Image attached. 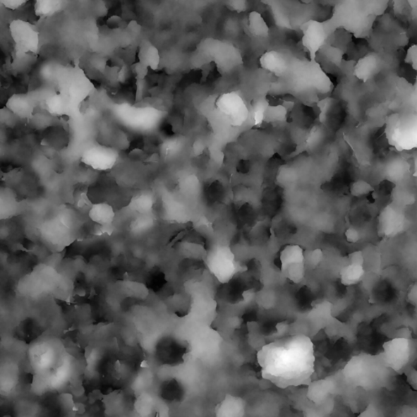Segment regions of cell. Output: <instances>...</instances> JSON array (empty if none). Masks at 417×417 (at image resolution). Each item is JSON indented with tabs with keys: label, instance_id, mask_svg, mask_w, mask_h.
<instances>
[{
	"label": "cell",
	"instance_id": "1",
	"mask_svg": "<svg viewBox=\"0 0 417 417\" xmlns=\"http://www.w3.org/2000/svg\"><path fill=\"white\" fill-rule=\"evenodd\" d=\"M375 19L363 11L361 0H337L331 18L324 23L330 36L343 30L357 39H364L370 35Z\"/></svg>",
	"mask_w": 417,
	"mask_h": 417
},
{
	"label": "cell",
	"instance_id": "2",
	"mask_svg": "<svg viewBox=\"0 0 417 417\" xmlns=\"http://www.w3.org/2000/svg\"><path fill=\"white\" fill-rule=\"evenodd\" d=\"M413 353V342L408 337H397L384 343L382 358L385 366L399 372L409 365Z\"/></svg>",
	"mask_w": 417,
	"mask_h": 417
},
{
	"label": "cell",
	"instance_id": "3",
	"mask_svg": "<svg viewBox=\"0 0 417 417\" xmlns=\"http://www.w3.org/2000/svg\"><path fill=\"white\" fill-rule=\"evenodd\" d=\"M9 33L16 52L38 55L40 50V35L35 26L22 19L13 20L9 24Z\"/></svg>",
	"mask_w": 417,
	"mask_h": 417
},
{
	"label": "cell",
	"instance_id": "4",
	"mask_svg": "<svg viewBox=\"0 0 417 417\" xmlns=\"http://www.w3.org/2000/svg\"><path fill=\"white\" fill-rule=\"evenodd\" d=\"M303 36L301 40L303 47L308 52L310 61H315L319 52L323 49L330 35L324 22L310 20L302 25Z\"/></svg>",
	"mask_w": 417,
	"mask_h": 417
},
{
	"label": "cell",
	"instance_id": "5",
	"mask_svg": "<svg viewBox=\"0 0 417 417\" xmlns=\"http://www.w3.org/2000/svg\"><path fill=\"white\" fill-rule=\"evenodd\" d=\"M231 255L228 251L220 250L208 258L211 272L222 282H229L234 274V257Z\"/></svg>",
	"mask_w": 417,
	"mask_h": 417
},
{
	"label": "cell",
	"instance_id": "6",
	"mask_svg": "<svg viewBox=\"0 0 417 417\" xmlns=\"http://www.w3.org/2000/svg\"><path fill=\"white\" fill-rule=\"evenodd\" d=\"M217 104L222 112L224 113L231 120L238 123L246 116V107L244 102L238 94L230 92L222 95Z\"/></svg>",
	"mask_w": 417,
	"mask_h": 417
},
{
	"label": "cell",
	"instance_id": "7",
	"mask_svg": "<svg viewBox=\"0 0 417 417\" xmlns=\"http://www.w3.org/2000/svg\"><path fill=\"white\" fill-rule=\"evenodd\" d=\"M289 58L282 52L272 50L265 52L260 57V65L264 70L279 75L289 68Z\"/></svg>",
	"mask_w": 417,
	"mask_h": 417
},
{
	"label": "cell",
	"instance_id": "8",
	"mask_svg": "<svg viewBox=\"0 0 417 417\" xmlns=\"http://www.w3.org/2000/svg\"><path fill=\"white\" fill-rule=\"evenodd\" d=\"M138 61L152 71L159 68L161 56L159 50L149 40H142L138 49Z\"/></svg>",
	"mask_w": 417,
	"mask_h": 417
},
{
	"label": "cell",
	"instance_id": "9",
	"mask_svg": "<svg viewBox=\"0 0 417 417\" xmlns=\"http://www.w3.org/2000/svg\"><path fill=\"white\" fill-rule=\"evenodd\" d=\"M381 66V58L376 54H369L358 60L355 66V73L358 78L367 79L377 73Z\"/></svg>",
	"mask_w": 417,
	"mask_h": 417
},
{
	"label": "cell",
	"instance_id": "10",
	"mask_svg": "<svg viewBox=\"0 0 417 417\" xmlns=\"http://www.w3.org/2000/svg\"><path fill=\"white\" fill-rule=\"evenodd\" d=\"M365 276L363 264L350 262L342 269L340 279L343 286L350 287L356 286Z\"/></svg>",
	"mask_w": 417,
	"mask_h": 417
},
{
	"label": "cell",
	"instance_id": "11",
	"mask_svg": "<svg viewBox=\"0 0 417 417\" xmlns=\"http://www.w3.org/2000/svg\"><path fill=\"white\" fill-rule=\"evenodd\" d=\"M66 6V0H35V13L44 19L54 17L61 13Z\"/></svg>",
	"mask_w": 417,
	"mask_h": 417
},
{
	"label": "cell",
	"instance_id": "12",
	"mask_svg": "<svg viewBox=\"0 0 417 417\" xmlns=\"http://www.w3.org/2000/svg\"><path fill=\"white\" fill-rule=\"evenodd\" d=\"M282 271L295 265V264L305 263V253L302 247L298 245H289L284 248L279 255Z\"/></svg>",
	"mask_w": 417,
	"mask_h": 417
},
{
	"label": "cell",
	"instance_id": "13",
	"mask_svg": "<svg viewBox=\"0 0 417 417\" xmlns=\"http://www.w3.org/2000/svg\"><path fill=\"white\" fill-rule=\"evenodd\" d=\"M247 26L249 32L257 38L265 39L270 35V28L261 13L253 11L248 15Z\"/></svg>",
	"mask_w": 417,
	"mask_h": 417
},
{
	"label": "cell",
	"instance_id": "14",
	"mask_svg": "<svg viewBox=\"0 0 417 417\" xmlns=\"http://www.w3.org/2000/svg\"><path fill=\"white\" fill-rule=\"evenodd\" d=\"M91 219L100 225H107L113 221L114 212L112 207L107 203L93 205L89 210Z\"/></svg>",
	"mask_w": 417,
	"mask_h": 417
},
{
	"label": "cell",
	"instance_id": "15",
	"mask_svg": "<svg viewBox=\"0 0 417 417\" xmlns=\"http://www.w3.org/2000/svg\"><path fill=\"white\" fill-rule=\"evenodd\" d=\"M363 11L371 17L382 15L388 6L389 0H361Z\"/></svg>",
	"mask_w": 417,
	"mask_h": 417
},
{
	"label": "cell",
	"instance_id": "16",
	"mask_svg": "<svg viewBox=\"0 0 417 417\" xmlns=\"http://www.w3.org/2000/svg\"><path fill=\"white\" fill-rule=\"evenodd\" d=\"M306 268L307 267H306L305 263L295 264L282 272L290 282L297 284L304 279Z\"/></svg>",
	"mask_w": 417,
	"mask_h": 417
},
{
	"label": "cell",
	"instance_id": "17",
	"mask_svg": "<svg viewBox=\"0 0 417 417\" xmlns=\"http://www.w3.org/2000/svg\"><path fill=\"white\" fill-rule=\"evenodd\" d=\"M243 404L240 399L236 397H230L229 399H225L223 404H221L219 411H234L236 413V411H242Z\"/></svg>",
	"mask_w": 417,
	"mask_h": 417
},
{
	"label": "cell",
	"instance_id": "18",
	"mask_svg": "<svg viewBox=\"0 0 417 417\" xmlns=\"http://www.w3.org/2000/svg\"><path fill=\"white\" fill-rule=\"evenodd\" d=\"M247 0H226V7L232 12L242 13L246 12L248 9Z\"/></svg>",
	"mask_w": 417,
	"mask_h": 417
},
{
	"label": "cell",
	"instance_id": "19",
	"mask_svg": "<svg viewBox=\"0 0 417 417\" xmlns=\"http://www.w3.org/2000/svg\"><path fill=\"white\" fill-rule=\"evenodd\" d=\"M322 253L320 250H314L309 253L308 255H305V265L306 267H315L318 265L321 261Z\"/></svg>",
	"mask_w": 417,
	"mask_h": 417
},
{
	"label": "cell",
	"instance_id": "20",
	"mask_svg": "<svg viewBox=\"0 0 417 417\" xmlns=\"http://www.w3.org/2000/svg\"><path fill=\"white\" fill-rule=\"evenodd\" d=\"M131 71L132 73H134L136 79H146L147 73H149L150 68H147L138 61L132 66Z\"/></svg>",
	"mask_w": 417,
	"mask_h": 417
},
{
	"label": "cell",
	"instance_id": "21",
	"mask_svg": "<svg viewBox=\"0 0 417 417\" xmlns=\"http://www.w3.org/2000/svg\"><path fill=\"white\" fill-rule=\"evenodd\" d=\"M405 61L417 71V44L411 45L406 52Z\"/></svg>",
	"mask_w": 417,
	"mask_h": 417
},
{
	"label": "cell",
	"instance_id": "22",
	"mask_svg": "<svg viewBox=\"0 0 417 417\" xmlns=\"http://www.w3.org/2000/svg\"><path fill=\"white\" fill-rule=\"evenodd\" d=\"M30 0H0L4 8L10 10H17L24 6Z\"/></svg>",
	"mask_w": 417,
	"mask_h": 417
},
{
	"label": "cell",
	"instance_id": "23",
	"mask_svg": "<svg viewBox=\"0 0 417 417\" xmlns=\"http://www.w3.org/2000/svg\"><path fill=\"white\" fill-rule=\"evenodd\" d=\"M146 90L145 79H136V102H140L143 99Z\"/></svg>",
	"mask_w": 417,
	"mask_h": 417
},
{
	"label": "cell",
	"instance_id": "24",
	"mask_svg": "<svg viewBox=\"0 0 417 417\" xmlns=\"http://www.w3.org/2000/svg\"><path fill=\"white\" fill-rule=\"evenodd\" d=\"M130 157H131L132 159L136 161L143 160L147 157L146 152L140 150H135L134 151H132Z\"/></svg>",
	"mask_w": 417,
	"mask_h": 417
},
{
	"label": "cell",
	"instance_id": "25",
	"mask_svg": "<svg viewBox=\"0 0 417 417\" xmlns=\"http://www.w3.org/2000/svg\"><path fill=\"white\" fill-rule=\"evenodd\" d=\"M409 6L411 9V13L417 18V0H406Z\"/></svg>",
	"mask_w": 417,
	"mask_h": 417
}]
</instances>
